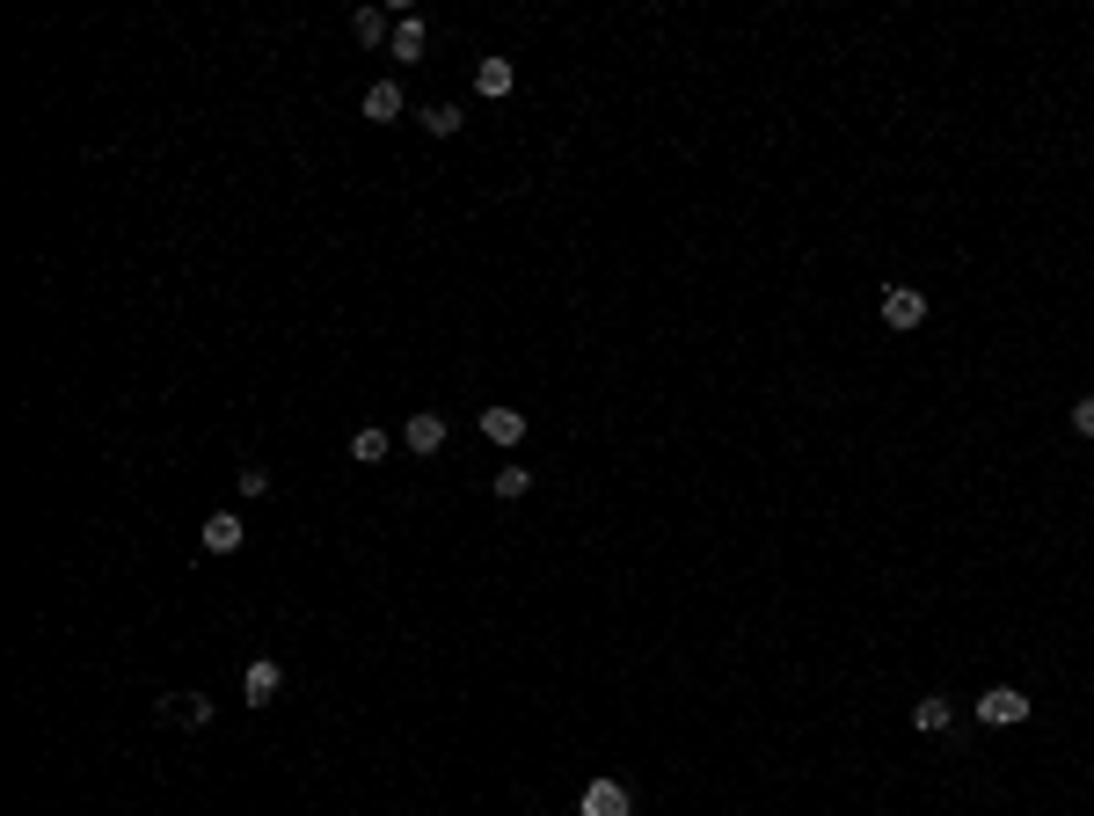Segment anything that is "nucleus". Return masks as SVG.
Wrapping results in <instances>:
<instances>
[{
	"label": "nucleus",
	"instance_id": "nucleus-12",
	"mask_svg": "<svg viewBox=\"0 0 1094 816\" xmlns=\"http://www.w3.org/2000/svg\"><path fill=\"white\" fill-rule=\"evenodd\" d=\"M242 518H226V510H219V518H205V547H212V555H234V547H242Z\"/></svg>",
	"mask_w": 1094,
	"mask_h": 816
},
{
	"label": "nucleus",
	"instance_id": "nucleus-10",
	"mask_svg": "<svg viewBox=\"0 0 1094 816\" xmlns=\"http://www.w3.org/2000/svg\"><path fill=\"white\" fill-rule=\"evenodd\" d=\"M949 722H955V707H949V700H941V693L912 700V730H920V736H941V730H949Z\"/></svg>",
	"mask_w": 1094,
	"mask_h": 816
},
{
	"label": "nucleus",
	"instance_id": "nucleus-2",
	"mask_svg": "<svg viewBox=\"0 0 1094 816\" xmlns=\"http://www.w3.org/2000/svg\"><path fill=\"white\" fill-rule=\"evenodd\" d=\"M920 321H927V292H920V285H883V329L912 335Z\"/></svg>",
	"mask_w": 1094,
	"mask_h": 816
},
{
	"label": "nucleus",
	"instance_id": "nucleus-11",
	"mask_svg": "<svg viewBox=\"0 0 1094 816\" xmlns=\"http://www.w3.org/2000/svg\"><path fill=\"white\" fill-rule=\"evenodd\" d=\"M511 81H519V73H511V59H482V66H474V95H489V103H497V95H511Z\"/></svg>",
	"mask_w": 1094,
	"mask_h": 816
},
{
	"label": "nucleus",
	"instance_id": "nucleus-4",
	"mask_svg": "<svg viewBox=\"0 0 1094 816\" xmlns=\"http://www.w3.org/2000/svg\"><path fill=\"white\" fill-rule=\"evenodd\" d=\"M365 117H372V124L409 117V95H401V81H372V87H365Z\"/></svg>",
	"mask_w": 1094,
	"mask_h": 816
},
{
	"label": "nucleus",
	"instance_id": "nucleus-7",
	"mask_svg": "<svg viewBox=\"0 0 1094 816\" xmlns=\"http://www.w3.org/2000/svg\"><path fill=\"white\" fill-rule=\"evenodd\" d=\"M401 445L417 452V459H431V452L446 445V416H431V409H423V416H409V431H401Z\"/></svg>",
	"mask_w": 1094,
	"mask_h": 816
},
{
	"label": "nucleus",
	"instance_id": "nucleus-13",
	"mask_svg": "<svg viewBox=\"0 0 1094 816\" xmlns=\"http://www.w3.org/2000/svg\"><path fill=\"white\" fill-rule=\"evenodd\" d=\"M350 37H358V44H380V37H395V30H387V8H358V16H350Z\"/></svg>",
	"mask_w": 1094,
	"mask_h": 816
},
{
	"label": "nucleus",
	"instance_id": "nucleus-8",
	"mask_svg": "<svg viewBox=\"0 0 1094 816\" xmlns=\"http://www.w3.org/2000/svg\"><path fill=\"white\" fill-rule=\"evenodd\" d=\"M387 44H395V66H417V59H423V22L417 16H395V37H387Z\"/></svg>",
	"mask_w": 1094,
	"mask_h": 816
},
{
	"label": "nucleus",
	"instance_id": "nucleus-15",
	"mask_svg": "<svg viewBox=\"0 0 1094 816\" xmlns=\"http://www.w3.org/2000/svg\"><path fill=\"white\" fill-rule=\"evenodd\" d=\"M497 496H504V504L533 496V474H525V467H497Z\"/></svg>",
	"mask_w": 1094,
	"mask_h": 816
},
{
	"label": "nucleus",
	"instance_id": "nucleus-6",
	"mask_svg": "<svg viewBox=\"0 0 1094 816\" xmlns=\"http://www.w3.org/2000/svg\"><path fill=\"white\" fill-rule=\"evenodd\" d=\"M576 816H627V787L621 781H591L584 802H576Z\"/></svg>",
	"mask_w": 1094,
	"mask_h": 816
},
{
	"label": "nucleus",
	"instance_id": "nucleus-16",
	"mask_svg": "<svg viewBox=\"0 0 1094 816\" xmlns=\"http://www.w3.org/2000/svg\"><path fill=\"white\" fill-rule=\"evenodd\" d=\"M350 459H365V467L387 459V431H358V437H350Z\"/></svg>",
	"mask_w": 1094,
	"mask_h": 816
},
{
	"label": "nucleus",
	"instance_id": "nucleus-14",
	"mask_svg": "<svg viewBox=\"0 0 1094 816\" xmlns=\"http://www.w3.org/2000/svg\"><path fill=\"white\" fill-rule=\"evenodd\" d=\"M417 124L431 132V140H452V132H460V110H452V103H431V110H417Z\"/></svg>",
	"mask_w": 1094,
	"mask_h": 816
},
{
	"label": "nucleus",
	"instance_id": "nucleus-9",
	"mask_svg": "<svg viewBox=\"0 0 1094 816\" xmlns=\"http://www.w3.org/2000/svg\"><path fill=\"white\" fill-rule=\"evenodd\" d=\"M482 437H489V445H519L525 416H519V409H482Z\"/></svg>",
	"mask_w": 1094,
	"mask_h": 816
},
{
	"label": "nucleus",
	"instance_id": "nucleus-17",
	"mask_svg": "<svg viewBox=\"0 0 1094 816\" xmlns=\"http://www.w3.org/2000/svg\"><path fill=\"white\" fill-rule=\"evenodd\" d=\"M1073 431H1080V437H1094V394H1080V401H1073Z\"/></svg>",
	"mask_w": 1094,
	"mask_h": 816
},
{
	"label": "nucleus",
	"instance_id": "nucleus-1",
	"mask_svg": "<svg viewBox=\"0 0 1094 816\" xmlns=\"http://www.w3.org/2000/svg\"><path fill=\"white\" fill-rule=\"evenodd\" d=\"M1029 714H1036V707H1029L1022 685H992V693L978 700V722H992V730H1022Z\"/></svg>",
	"mask_w": 1094,
	"mask_h": 816
},
{
	"label": "nucleus",
	"instance_id": "nucleus-5",
	"mask_svg": "<svg viewBox=\"0 0 1094 816\" xmlns=\"http://www.w3.org/2000/svg\"><path fill=\"white\" fill-rule=\"evenodd\" d=\"M161 722H175V730H205V722H212V700L205 693H168V700H161Z\"/></svg>",
	"mask_w": 1094,
	"mask_h": 816
},
{
	"label": "nucleus",
	"instance_id": "nucleus-3",
	"mask_svg": "<svg viewBox=\"0 0 1094 816\" xmlns=\"http://www.w3.org/2000/svg\"><path fill=\"white\" fill-rule=\"evenodd\" d=\"M278 693H285V671H278V663H270V657L248 663V678H242V700H248V707H270Z\"/></svg>",
	"mask_w": 1094,
	"mask_h": 816
}]
</instances>
